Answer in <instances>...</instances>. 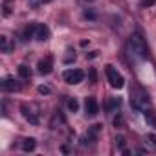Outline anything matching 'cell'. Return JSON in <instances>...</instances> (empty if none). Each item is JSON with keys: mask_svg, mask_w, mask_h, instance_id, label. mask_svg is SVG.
<instances>
[{"mask_svg": "<svg viewBox=\"0 0 156 156\" xmlns=\"http://www.w3.org/2000/svg\"><path fill=\"white\" fill-rule=\"evenodd\" d=\"M127 48H129L130 57H134V59H145L147 57V46H145V42H143L140 33H132L130 35Z\"/></svg>", "mask_w": 156, "mask_h": 156, "instance_id": "obj_1", "label": "cell"}, {"mask_svg": "<svg viewBox=\"0 0 156 156\" xmlns=\"http://www.w3.org/2000/svg\"><path fill=\"white\" fill-rule=\"evenodd\" d=\"M130 105H132V108H136V110H140V112H145V110L149 108V105H151L147 92H143L141 88L130 90Z\"/></svg>", "mask_w": 156, "mask_h": 156, "instance_id": "obj_2", "label": "cell"}, {"mask_svg": "<svg viewBox=\"0 0 156 156\" xmlns=\"http://www.w3.org/2000/svg\"><path fill=\"white\" fill-rule=\"evenodd\" d=\"M105 73H107V79H108V83H110V87H112V88H123L125 79H123V75H121V73H119L112 64H107Z\"/></svg>", "mask_w": 156, "mask_h": 156, "instance_id": "obj_3", "label": "cell"}, {"mask_svg": "<svg viewBox=\"0 0 156 156\" xmlns=\"http://www.w3.org/2000/svg\"><path fill=\"white\" fill-rule=\"evenodd\" d=\"M62 79L68 83V85H79L83 79H85V73L81 70H77V68H70L62 73Z\"/></svg>", "mask_w": 156, "mask_h": 156, "instance_id": "obj_4", "label": "cell"}, {"mask_svg": "<svg viewBox=\"0 0 156 156\" xmlns=\"http://www.w3.org/2000/svg\"><path fill=\"white\" fill-rule=\"evenodd\" d=\"M37 68H39V73L48 75V73L53 70V57H51V55H48V57L41 59V61H39V64H37Z\"/></svg>", "mask_w": 156, "mask_h": 156, "instance_id": "obj_5", "label": "cell"}, {"mask_svg": "<svg viewBox=\"0 0 156 156\" xmlns=\"http://www.w3.org/2000/svg\"><path fill=\"white\" fill-rule=\"evenodd\" d=\"M85 110H87V116H90V118H94V116L99 114V105H98L96 98H87V101H85Z\"/></svg>", "mask_w": 156, "mask_h": 156, "instance_id": "obj_6", "label": "cell"}, {"mask_svg": "<svg viewBox=\"0 0 156 156\" xmlns=\"http://www.w3.org/2000/svg\"><path fill=\"white\" fill-rule=\"evenodd\" d=\"M0 87H2L4 92H17L20 88L19 81L13 79V77H6V79H2V83H0Z\"/></svg>", "mask_w": 156, "mask_h": 156, "instance_id": "obj_7", "label": "cell"}, {"mask_svg": "<svg viewBox=\"0 0 156 156\" xmlns=\"http://www.w3.org/2000/svg\"><path fill=\"white\" fill-rule=\"evenodd\" d=\"M35 39L41 41V42H44V41L50 39V30H48L46 24H37V28H35Z\"/></svg>", "mask_w": 156, "mask_h": 156, "instance_id": "obj_8", "label": "cell"}, {"mask_svg": "<svg viewBox=\"0 0 156 156\" xmlns=\"http://www.w3.org/2000/svg\"><path fill=\"white\" fill-rule=\"evenodd\" d=\"M20 110H22V116H24V118H26L30 123H33V125H37V123H39V114H35L31 107H28V105H22V107H20Z\"/></svg>", "mask_w": 156, "mask_h": 156, "instance_id": "obj_9", "label": "cell"}, {"mask_svg": "<svg viewBox=\"0 0 156 156\" xmlns=\"http://www.w3.org/2000/svg\"><path fill=\"white\" fill-rule=\"evenodd\" d=\"M35 28H37V24L26 26V30L22 31V41H30V37H35Z\"/></svg>", "mask_w": 156, "mask_h": 156, "instance_id": "obj_10", "label": "cell"}, {"mask_svg": "<svg viewBox=\"0 0 156 156\" xmlns=\"http://www.w3.org/2000/svg\"><path fill=\"white\" fill-rule=\"evenodd\" d=\"M35 145H37L35 138H26V140L22 141V149H24L26 152H31V151L35 149Z\"/></svg>", "mask_w": 156, "mask_h": 156, "instance_id": "obj_11", "label": "cell"}, {"mask_svg": "<svg viewBox=\"0 0 156 156\" xmlns=\"http://www.w3.org/2000/svg\"><path fill=\"white\" fill-rule=\"evenodd\" d=\"M19 75L22 77V79H28V77L31 75V70H30V66H26V64H20V66H19Z\"/></svg>", "mask_w": 156, "mask_h": 156, "instance_id": "obj_12", "label": "cell"}, {"mask_svg": "<svg viewBox=\"0 0 156 156\" xmlns=\"http://www.w3.org/2000/svg\"><path fill=\"white\" fill-rule=\"evenodd\" d=\"M13 0H4V6H2V9H4V17H9L11 15V9H13Z\"/></svg>", "mask_w": 156, "mask_h": 156, "instance_id": "obj_13", "label": "cell"}, {"mask_svg": "<svg viewBox=\"0 0 156 156\" xmlns=\"http://www.w3.org/2000/svg\"><path fill=\"white\" fill-rule=\"evenodd\" d=\"M0 50H2L4 53H8V51H9V39H8L6 35L0 37Z\"/></svg>", "mask_w": 156, "mask_h": 156, "instance_id": "obj_14", "label": "cell"}, {"mask_svg": "<svg viewBox=\"0 0 156 156\" xmlns=\"http://www.w3.org/2000/svg\"><path fill=\"white\" fill-rule=\"evenodd\" d=\"M145 118H147V121H149L152 127H156V116L152 114V110H149V108H147V110H145Z\"/></svg>", "mask_w": 156, "mask_h": 156, "instance_id": "obj_15", "label": "cell"}, {"mask_svg": "<svg viewBox=\"0 0 156 156\" xmlns=\"http://www.w3.org/2000/svg\"><path fill=\"white\" fill-rule=\"evenodd\" d=\"M68 108H70L72 112H77V110H79V103H77V99H75V98L68 99Z\"/></svg>", "mask_w": 156, "mask_h": 156, "instance_id": "obj_16", "label": "cell"}, {"mask_svg": "<svg viewBox=\"0 0 156 156\" xmlns=\"http://www.w3.org/2000/svg\"><path fill=\"white\" fill-rule=\"evenodd\" d=\"M121 105V99L119 98H114V99H110V103H108V108L112 110V108H118Z\"/></svg>", "mask_w": 156, "mask_h": 156, "instance_id": "obj_17", "label": "cell"}, {"mask_svg": "<svg viewBox=\"0 0 156 156\" xmlns=\"http://www.w3.org/2000/svg\"><path fill=\"white\" fill-rule=\"evenodd\" d=\"M88 75H90V83H98V75H96V70L94 68L88 70Z\"/></svg>", "mask_w": 156, "mask_h": 156, "instance_id": "obj_18", "label": "cell"}, {"mask_svg": "<svg viewBox=\"0 0 156 156\" xmlns=\"http://www.w3.org/2000/svg\"><path fill=\"white\" fill-rule=\"evenodd\" d=\"M96 17H98V15H96L92 9H87V11H85V19H90V20H94Z\"/></svg>", "mask_w": 156, "mask_h": 156, "instance_id": "obj_19", "label": "cell"}, {"mask_svg": "<svg viewBox=\"0 0 156 156\" xmlns=\"http://www.w3.org/2000/svg\"><path fill=\"white\" fill-rule=\"evenodd\" d=\"M156 4V0H141V6L143 8H151V6H154Z\"/></svg>", "mask_w": 156, "mask_h": 156, "instance_id": "obj_20", "label": "cell"}, {"mask_svg": "<svg viewBox=\"0 0 156 156\" xmlns=\"http://www.w3.org/2000/svg\"><path fill=\"white\" fill-rule=\"evenodd\" d=\"M39 92L41 94H50L51 90H50V87H39Z\"/></svg>", "mask_w": 156, "mask_h": 156, "instance_id": "obj_21", "label": "cell"}, {"mask_svg": "<svg viewBox=\"0 0 156 156\" xmlns=\"http://www.w3.org/2000/svg\"><path fill=\"white\" fill-rule=\"evenodd\" d=\"M121 123H123V119H121V116H119V118H116V119H114V125H116V127H118V125H121Z\"/></svg>", "mask_w": 156, "mask_h": 156, "instance_id": "obj_22", "label": "cell"}, {"mask_svg": "<svg viewBox=\"0 0 156 156\" xmlns=\"http://www.w3.org/2000/svg\"><path fill=\"white\" fill-rule=\"evenodd\" d=\"M116 141H118V145H119V147H123V145H125V140H123V138H118Z\"/></svg>", "mask_w": 156, "mask_h": 156, "instance_id": "obj_23", "label": "cell"}, {"mask_svg": "<svg viewBox=\"0 0 156 156\" xmlns=\"http://www.w3.org/2000/svg\"><path fill=\"white\" fill-rule=\"evenodd\" d=\"M41 2H51V0H41Z\"/></svg>", "mask_w": 156, "mask_h": 156, "instance_id": "obj_24", "label": "cell"}]
</instances>
